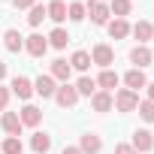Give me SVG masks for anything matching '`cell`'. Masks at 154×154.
I'll use <instances>...</instances> for the list:
<instances>
[{
    "label": "cell",
    "instance_id": "obj_30",
    "mask_svg": "<svg viewBox=\"0 0 154 154\" xmlns=\"http://www.w3.org/2000/svg\"><path fill=\"white\" fill-rule=\"evenodd\" d=\"M6 106H9V88L0 85V112H6Z\"/></svg>",
    "mask_w": 154,
    "mask_h": 154
},
{
    "label": "cell",
    "instance_id": "obj_9",
    "mask_svg": "<svg viewBox=\"0 0 154 154\" xmlns=\"http://www.w3.org/2000/svg\"><path fill=\"white\" fill-rule=\"evenodd\" d=\"M151 60H154V54H151V48H148V45H136V48H130V63H133L136 69L148 66Z\"/></svg>",
    "mask_w": 154,
    "mask_h": 154
},
{
    "label": "cell",
    "instance_id": "obj_2",
    "mask_svg": "<svg viewBox=\"0 0 154 154\" xmlns=\"http://www.w3.org/2000/svg\"><path fill=\"white\" fill-rule=\"evenodd\" d=\"M115 109H118V112H136V109H139V94L130 91V88H121V91L115 94Z\"/></svg>",
    "mask_w": 154,
    "mask_h": 154
},
{
    "label": "cell",
    "instance_id": "obj_28",
    "mask_svg": "<svg viewBox=\"0 0 154 154\" xmlns=\"http://www.w3.org/2000/svg\"><path fill=\"white\" fill-rule=\"evenodd\" d=\"M66 18H69V21H82V18H85V3H79V0L69 3V6H66Z\"/></svg>",
    "mask_w": 154,
    "mask_h": 154
},
{
    "label": "cell",
    "instance_id": "obj_34",
    "mask_svg": "<svg viewBox=\"0 0 154 154\" xmlns=\"http://www.w3.org/2000/svg\"><path fill=\"white\" fill-rule=\"evenodd\" d=\"M63 154H82V151L75 148V145H69V148H63Z\"/></svg>",
    "mask_w": 154,
    "mask_h": 154
},
{
    "label": "cell",
    "instance_id": "obj_5",
    "mask_svg": "<svg viewBox=\"0 0 154 154\" xmlns=\"http://www.w3.org/2000/svg\"><path fill=\"white\" fill-rule=\"evenodd\" d=\"M9 91H12L18 100H30V97H33V82L27 79V75H15V79L9 82Z\"/></svg>",
    "mask_w": 154,
    "mask_h": 154
},
{
    "label": "cell",
    "instance_id": "obj_21",
    "mask_svg": "<svg viewBox=\"0 0 154 154\" xmlns=\"http://www.w3.org/2000/svg\"><path fill=\"white\" fill-rule=\"evenodd\" d=\"M72 88L79 91V97H94V94H97V82L91 79V75H82V79L75 82Z\"/></svg>",
    "mask_w": 154,
    "mask_h": 154
},
{
    "label": "cell",
    "instance_id": "obj_16",
    "mask_svg": "<svg viewBox=\"0 0 154 154\" xmlns=\"http://www.w3.org/2000/svg\"><path fill=\"white\" fill-rule=\"evenodd\" d=\"M18 118H21V127H36V124L42 121V109H36V106H30V103H27V106L21 109V115H18Z\"/></svg>",
    "mask_w": 154,
    "mask_h": 154
},
{
    "label": "cell",
    "instance_id": "obj_8",
    "mask_svg": "<svg viewBox=\"0 0 154 154\" xmlns=\"http://www.w3.org/2000/svg\"><path fill=\"white\" fill-rule=\"evenodd\" d=\"M91 106H94V112H112L115 109V94L112 91H97L91 97Z\"/></svg>",
    "mask_w": 154,
    "mask_h": 154
},
{
    "label": "cell",
    "instance_id": "obj_19",
    "mask_svg": "<svg viewBox=\"0 0 154 154\" xmlns=\"http://www.w3.org/2000/svg\"><path fill=\"white\" fill-rule=\"evenodd\" d=\"M30 148H33V154H48L51 151V136L48 133H33L30 136Z\"/></svg>",
    "mask_w": 154,
    "mask_h": 154
},
{
    "label": "cell",
    "instance_id": "obj_17",
    "mask_svg": "<svg viewBox=\"0 0 154 154\" xmlns=\"http://www.w3.org/2000/svg\"><path fill=\"white\" fill-rule=\"evenodd\" d=\"M130 33L139 39V45H145V42L154 36V24H151V21H136V24L130 27Z\"/></svg>",
    "mask_w": 154,
    "mask_h": 154
},
{
    "label": "cell",
    "instance_id": "obj_29",
    "mask_svg": "<svg viewBox=\"0 0 154 154\" xmlns=\"http://www.w3.org/2000/svg\"><path fill=\"white\" fill-rule=\"evenodd\" d=\"M139 115H142V121L154 124V103H151V100H142V103H139Z\"/></svg>",
    "mask_w": 154,
    "mask_h": 154
},
{
    "label": "cell",
    "instance_id": "obj_31",
    "mask_svg": "<svg viewBox=\"0 0 154 154\" xmlns=\"http://www.w3.org/2000/svg\"><path fill=\"white\" fill-rule=\"evenodd\" d=\"M115 154H136V148L127 145V142H121V145H115Z\"/></svg>",
    "mask_w": 154,
    "mask_h": 154
},
{
    "label": "cell",
    "instance_id": "obj_24",
    "mask_svg": "<svg viewBox=\"0 0 154 154\" xmlns=\"http://www.w3.org/2000/svg\"><path fill=\"white\" fill-rule=\"evenodd\" d=\"M45 39H48V45H54V48H66V42H69V33H66L63 27H54V30H51Z\"/></svg>",
    "mask_w": 154,
    "mask_h": 154
},
{
    "label": "cell",
    "instance_id": "obj_20",
    "mask_svg": "<svg viewBox=\"0 0 154 154\" xmlns=\"http://www.w3.org/2000/svg\"><path fill=\"white\" fill-rule=\"evenodd\" d=\"M45 15L51 18V21H66V3H63V0H51V3L45 6Z\"/></svg>",
    "mask_w": 154,
    "mask_h": 154
},
{
    "label": "cell",
    "instance_id": "obj_13",
    "mask_svg": "<svg viewBox=\"0 0 154 154\" xmlns=\"http://www.w3.org/2000/svg\"><path fill=\"white\" fill-rule=\"evenodd\" d=\"M130 145L136 148V154H139V151H151V148H154V136H151V130H136Z\"/></svg>",
    "mask_w": 154,
    "mask_h": 154
},
{
    "label": "cell",
    "instance_id": "obj_6",
    "mask_svg": "<svg viewBox=\"0 0 154 154\" xmlns=\"http://www.w3.org/2000/svg\"><path fill=\"white\" fill-rule=\"evenodd\" d=\"M24 48H27L30 57H42V54L48 51V39H45L42 33H30V36L24 39Z\"/></svg>",
    "mask_w": 154,
    "mask_h": 154
},
{
    "label": "cell",
    "instance_id": "obj_22",
    "mask_svg": "<svg viewBox=\"0 0 154 154\" xmlns=\"http://www.w3.org/2000/svg\"><path fill=\"white\" fill-rule=\"evenodd\" d=\"M127 33H130L127 18H115V21H109V36H112V39H124Z\"/></svg>",
    "mask_w": 154,
    "mask_h": 154
},
{
    "label": "cell",
    "instance_id": "obj_15",
    "mask_svg": "<svg viewBox=\"0 0 154 154\" xmlns=\"http://www.w3.org/2000/svg\"><path fill=\"white\" fill-rule=\"evenodd\" d=\"M3 45H6V51H12V54H18L21 48H24V36L12 27V30H6L3 33Z\"/></svg>",
    "mask_w": 154,
    "mask_h": 154
},
{
    "label": "cell",
    "instance_id": "obj_1",
    "mask_svg": "<svg viewBox=\"0 0 154 154\" xmlns=\"http://www.w3.org/2000/svg\"><path fill=\"white\" fill-rule=\"evenodd\" d=\"M91 63H97V66L109 69V66L115 63V48H112L109 42H97V45H94V51H91Z\"/></svg>",
    "mask_w": 154,
    "mask_h": 154
},
{
    "label": "cell",
    "instance_id": "obj_14",
    "mask_svg": "<svg viewBox=\"0 0 154 154\" xmlns=\"http://www.w3.org/2000/svg\"><path fill=\"white\" fill-rule=\"evenodd\" d=\"M0 127H3L9 136H21V118L15 112H3V118H0Z\"/></svg>",
    "mask_w": 154,
    "mask_h": 154
},
{
    "label": "cell",
    "instance_id": "obj_12",
    "mask_svg": "<svg viewBox=\"0 0 154 154\" xmlns=\"http://www.w3.org/2000/svg\"><path fill=\"white\" fill-rule=\"evenodd\" d=\"M124 85H127L130 91H136V94H139V88H145V85H148V79H145V72H142V69H136V66H133V69H127V72H124Z\"/></svg>",
    "mask_w": 154,
    "mask_h": 154
},
{
    "label": "cell",
    "instance_id": "obj_32",
    "mask_svg": "<svg viewBox=\"0 0 154 154\" xmlns=\"http://www.w3.org/2000/svg\"><path fill=\"white\" fill-rule=\"evenodd\" d=\"M12 6L15 9H30V6H36V0H12Z\"/></svg>",
    "mask_w": 154,
    "mask_h": 154
},
{
    "label": "cell",
    "instance_id": "obj_26",
    "mask_svg": "<svg viewBox=\"0 0 154 154\" xmlns=\"http://www.w3.org/2000/svg\"><path fill=\"white\" fill-rule=\"evenodd\" d=\"M42 18H48V15H45V6H42V3L30 6V15H27V24H30V27H39V24H42Z\"/></svg>",
    "mask_w": 154,
    "mask_h": 154
},
{
    "label": "cell",
    "instance_id": "obj_3",
    "mask_svg": "<svg viewBox=\"0 0 154 154\" xmlns=\"http://www.w3.org/2000/svg\"><path fill=\"white\" fill-rule=\"evenodd\" d=\"M54 103H57L60 109H72L75 103H79V91L66 82V85H60V88L54 91Z\"/></svg>",
    "mask_w": 154,
    "mask_h": 154
},
{
    "label": "cell",
    "instance_id": "obj_10",
    "mask_svg": "<svg viewBox=\"0 0 154 154\" xmlns=\"http://www.w3.org/2000/svg\"><path fill=\"white\" fill-rule=\"evenodd\" d=\"M48 75H51L54 82H63V85H66L69 75H72V66H69L63 57H57V60H51V72H48Z\"/></svg>",
    "mask_w": 154,
    "mask_h": 154
},
{
    "label": "cell",
    "instance_id": "obj_35",
    "mask_svg": "<svg viewBox=\"0 0 154 154\" xmlns=\"http://www.w3.org/2000/svg\"><path fill=\"white\" fill-rule=\"evenodd\" d=\"M3 79H6V63L0 60V82H3Z\"/></svg>",
    "mask_w": 154,
    "mask_h": 154
},
{
    "label": "cell",
    "instance_id": "obj_27",
    "mask_svg": "<svg viewBox=\"0 0 154 154\" xmlns=\"http://www.w3.org/2000/svg\"><path fill=\"white\" fill-rule=\"evenodd\" d=\"M3 154H24V145L18 136H6L3 139Z\"/></svg>",
    "mask_w": 154,
    "mask_h": 154
},
{
    "label": "cell",
    "instance_id": "obj_36",
    "mask_svg": "<svg viewBox=\"0 0 154 154\" xmlns=\"http://www.w3.org/2000/svg\"><path fill=\"white\" fill-rule=\"evenodd\" d=\"M100 3H106V0H100Z\"/></svg>",
    "mask_w": 154,
    "mask_h": 154
},
{
    "label": "cell",
    "instance_id": "obj_18",
    "mask_svg": "<svg viewBox=\"0 0 154 154\" xmlns=\"http://www.w3.org/2000/svg\"><path fill=\"white\" fill-rule=\"evenodd\" d=\"M100 148H103V142H100L97 133H85L82 142H79V151L82 154H100Z\"/></svg>",
    "mask_w": 154,
    "mask_h": 154
},
{
    "label": "cell",
    "instance_id": "obj_25",
    "mask_svg": "<svg viewBox=\"0 0 154 154\" xmlns=\"http://www.w3.org/2000/svg\"><path fill=\"white\" fill-rule=\"evenodd\" d=\"M69 66L79 69V72H88V66H91V54H88V51H75V54L69 57Z\"/></svg>",
    "mask_w": 154,
    "mask_h": 154
},
{
    "label": "cell",
    "instance_id": "obj_7",
    "mask_svg": "<svg viewBox=\"0 0 154 154\" xmlns=\"http://www.w3.org/2000/svg\"><path fill=\"white\" fill-rule=\"evenodd\" d=\"M54 91H57V82L51 79V75H36L33 79V94H39L42 100L54 97Z\"/></svg>",
    "mask_w": 154,
    "mask_h": 154
},
{
    "label": "cell",
    "instance_id": "obj_11",
    "mask_svg": "<svg viewBox=\"0 0 154 154\" xmlns=\"http://www.w3.org/2000/svg\"><path fill=\"white\" fill-rule=\"evenodd\" d=\"M94 82H97V88H100V91H115V88H118V82H121V75H118L115 69H103Z\"/></svg>",
    "mask_w": 154,
    "mask_h": 154
},
{
    "label": "cell",
    "instance_id": "obj_33",
    "mask_svg": "<svg viewBox=\"0 0 154 154\" xmlns=\"http://www.w3.org/2000/svg\"><path fill=\"white\" fill-rule=\"evenodd\" d=\"M145 88H148V100H151V103H154V82H148V85H145Z\"/></svg>",
    "mask_w": 154,
    "mask_h": 154
},
{
    "label": "cell",
    "instance_id": "obj_23",
    "mask_svg": "<svg viewBox=\"0 0 154 154\" xmlns=\"http://www.w3.org/2000/svg\"><path fill=\"white\" fill-rule=\"evenodd\" d=\"M130 9H133L130 0H109V12H112L115 18H127V15H130Z\"/></svg>",
    "mask_w": 154,
    "mask_h": 154
},
{
    "label": "cell",
    "instance_id": "obj_4",
    "mask_svg": "<svg viewBox=\"0 0 154 154\" xmlns=\"http://www.w3.org/2000/svg\"><path fill=\"white\" fill-rule=\"evenodd\" d=\"M85 15H91V21L94 24H109V6L106 3H100V0H91V3H85Z\"/></svg>",
    "mask_w": 154,
    "mask_h": 154
}]
</instances>
